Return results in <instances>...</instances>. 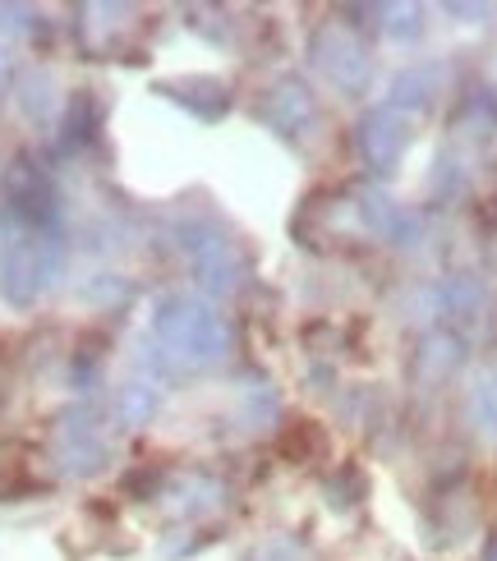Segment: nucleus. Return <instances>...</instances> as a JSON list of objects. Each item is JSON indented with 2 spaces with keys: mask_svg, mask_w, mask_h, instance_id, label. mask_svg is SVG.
I'll return each instance as SVG.
<instances>
[{
  "mask_svg": "<svg viewBox=\"0 0 497 561\" xmlns=\"http://www.w3.org/2000/svg\"><path fill=\"white\" fill-rule=\"evenodd\" d=\"M180 253L189 259V272H194V280L207 290V295H230L235 286H240V253H235V244L222 236L217 226L207 221H184L180 226Z\"/></svg>",
  "mask_w": 497,
  "mask_h": 561,
  "instance_id": "nucleus-4",
  "label": "nucleus"
},
{
  "mask_svg": "<svg viewBox=\"0 0 497 561\" xmlns=\"http://www.w3.org/2000/svg\"><path fill=\"white\" fill-rule=\"evenodd\" d=\"M33 23V10L23 5H0V33H23Z\"/></svg>",
  "mask_w": 497,
  "mask_h": 561,
  "instance_id": "nucleus-18",
  "label": "nucleus"
},
{
  "mask_svg": "<svg viewBox=\"0 0 497 561\" xmlns=\"http://www.w3.org/2000/svg\"><path fill=\"white\" fill-rule=\"evenodd\" d=\"M19 102H29V115L33 121H46V106H52V79L33 69V75H23L19 83Z\"/></svg>",
  "mask_w": 497,
  "mask_h": 561,
  "instance_id": "nucleus-16",
  "label": "nucleus"
},
{
  "mask_svg": "<svg viewBox=\"0 0 497 561\" xmlns=\"http://www.w3.org/2000/svg\"><path fill=\"white\" fill-rule=\"evenodd\" d=\"M484 561H497V529H493V539L484 543Z\"/></svg>",
  "mask_w": 497,
  "mask_h": 561,
  "instance_id": "nucleus-19",
  "label": "nucleus"
},
{
  "mask_svg": "<svg viewBox=\"0 0 497 561\" xmlns=\"http://www.w3.org/2000/svg\"><path fill=\"white\" fill-rule=\"evenodd\" d=\"M433 92H438V69L429 65H415V69H400V75L392 79V102L400 115L410 111H429L433 106Z\"/></svg>",
  "mask_w": 497,
  "mask_h": 561,
  "instance_id": "nucleus-13",
  "label": "nucleus"
},
{
  "mask_svg": "<svg viewBox=\"0 0 497 561\" xmlns=\"http://www.w3.org/2000/svg\"><path fill=\"white\" fill-rule=\"evenodd\" d=\"M281 447H286V456H295V465H304L323 451V433L314 424H295L286 437H281Z\"/></svg>",
  "mask_w": 497,
  "mask_h": 561,
  "instance_id": "nucleus-17",
  "label": "nucleus"
},
{
  "mask_svg": "<svg viewBox=\"0 0 497 561\" xmlns=\"http://www.w3.org/2000/svg\"><path fill=\"white\" fill-rule=\"evenodd\" d=\"M465 414L475 433L497 437V364H484L465 387Z\"/></svg>",
  "mask_w": 497,
  "mask_h": 561,
  "instance_id": "nucleus-12",
  "label": "nucleus"
},
{
  "mask_svg": "<svg viewBox=\"0 0 497 561\" xmlns=\"http://www.w3.org/2000/svg\"><path fill=\"white\" fill-rule=\"evenodd\" d=\"M354 152L373 175H396L400 161L410 152V115H400L396 106H369L354 125Z\"/></svg>",
  "mask_w": 497,
  "mask_h": 561,
  "instance_id": "nucleus-5",
  "label": "nucleus"
},
{
  "mask_svg": "<svg viewBox=\"0 0 497 561\" xmlns=\"http://www.w3.org/2000/svg\"><path fill=\"white\" fill-rule=\"evenodd\" d=\"M354 203H360V221H364V230L373 240H383L392 249H415L423 240V217L410 213L406 203L387 198L383 190H364Z\"/></svg>",
  "mask_w": 497,
  "mask_h": 561,
  "instance_id": "nucleus-7",
  "label": "nucleus"
},
{
  "mask_svg": "<svg viewBox=\"0 0 497 561\" xmlns=\"http://www.w3.org/2000/svg\"><path fill=\"white\" fill-rule=\"evenodd\" d=\"M161 98H171L176 106H184L194 121H207V125H217L222 115L230 111V88L222 79H166L161 88Z\"/></svg>",
  "mask_w": 497,
  "mask_h": 561,
  "instance_id": "nucleus-10",
  "label": "nucleus"
},
{
  "mask_svg": "<svg viewBox=\"0 0 497 561\" xmlns=\"http://www.w3.org/2000/svg\"><path fill=\"white\" fill-rule=\"evenodd\" d=\"M309 65L318 69V79L331 83L341 98H360L373 79V56L364 37L341 19H323L309 33Z\"/></svg>",
  "mask_w": 497,
  "mask_h": 561,
  "instance_id": "nucleus-3",
  "label": "nucleus"
},
{
  "mask_svg": "<svg viewBox=\"0 0 497 561\" xmlns=\"http://www.w3.org/2000/svg\"><path fill=\"white\" fill-rule=\"evenodd\" d=\"M429 299L438 304V313H447V318H479L488 309V290H484V280L475 272L442 276L438 286L429 290Z\"/></svg>",
  "mask_w": 497,
  "mask_h": 561,
  "instance_id": "nucleus-11",
  "label": "nucleus"
},
{
  "mask_svg": "<svg viewBox=\"0 0 497 561\" xmlns=\"http://www.w3.org/2000/svg\"><path fill=\"white\" fill-rule=\"evenodd\" d=\"M153 341L166 355V364H176L184 373H203L230 359L235 332L226 313H217L199 295H166L153 309Z\"/></svg>",
  "mask_w": 497,
  "mask_h": 561,
  "instance_id": "nucleus-1",
  "label": "nucleus"
},
{
  "mask_svg": "<svg viewBox=\"0 0 497 561\" xmlns=\"http://www.w3.org/2000/svg\"><path fill=\"white\" fill-rule=\"evenodd\" d=\"M52 456L65 474H98L106 465V433L92 410H65L52 428Z\"/></svg>",
  "mask_w": 497,
  "mask_h": 561,
  "instance_id": "nucleus-6",
  "label": "nucleus"
},
{
  "mask_svg": "<svg viewBox=\"0 0 497 561\" xmlns=\"http://www.w3.org/2000/svg\"><path fill=\"white\" fill-rule=\"evenodd\" d=\"M263 121L281 134V138H309L314 125H318V102H314V92L304 79L286 75V79H276L268 88V98H263Z\"/></svg>",
  "mask_w": 497,
  "mask_h": 561,
  "instance_id": "nucleus-8",
  "label": "nucleus"
},
{
  "mask_svg": "<svg viewBox=\"0 0 497 561\" xmlns=\"http://www.w3.org/2000/svg\"><path fill=\"white\" fill-rule=\"evenodd\" d=\"M115 414H121V424L144 428L148 419L157 414V391H153L148 382H129V387H121V396H115Z\"/></svg>",
  "mask_w": 497,
  "mask_h": 561,
  "instance_id": "nucleus-14",
  "label": "nucleus"
},
{
  "mask_svg": "<svg viewBox=\"0 0 497 561\" xmlns=\"http://www.w3.org/2000/svg\"><path fill=\"white\" fill-rule=\"evenodd\" d=\"M60 267H65V249L52 230L19 236L0 253V299L14 304V309H33V304L56 286Z\"/></svg>",
  "mask_w": 497,
  "mask_h": 561,
  "instance_id": "nucleus-2",
  "label": "nucleus"
},
{
  "mask_svg": "<svg viewBox=\"0 0 497 561\" xmlns=\"http://www.w3.org/2000/svg\"><path fill=\"white\" fill-rule=\"evenodd\" d=\"M373 14H383V33L392 42H415L423 33V10L419 5H373Z\"/></svg>",
  "mask_w": 497,
  "mask_h": 561,
  "instance_id": "nucleus-15",
  "label": "nucleus"
},
{
  "mask_svg": "<svg viewBox=\"0 0 497 561\" xmlns=\"http://www.w3.org/2000/svg\"><path fill=\"white\" fill-rule=\"evenodd\" d=\"M461 364H465V341H461V332H452V327H433V332H423L410 373H415L419 387H442Z\"/></svg>",
  "mask_w": 497,
  "mask_h": 561,
  "instance_id": "nucleus-9",
  "label": "nucleus"
}]
</instances>
